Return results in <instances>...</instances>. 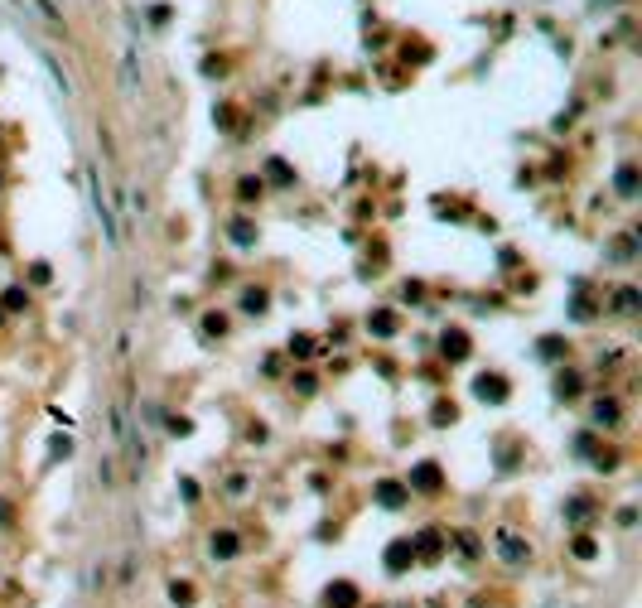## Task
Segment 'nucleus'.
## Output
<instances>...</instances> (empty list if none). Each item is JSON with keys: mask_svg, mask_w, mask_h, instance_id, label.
<instances>
[{"mask_svg": "<svg viewBox=\"0 0 642 608\" xmlns=\"http://www.w3.org/2000/svg\"><path fill=\"white\" fill-rule=\"evenodd\" d=\"M498 555L512 560V565H522V560H527V546H522L517 536H498Z\"/></svg>", "mask_w": 642, "mask_h": 608, "instance_id": "1", "label": "nucleus"}, {"mask_svg": "<svg viewBox=\"0 0 642 608\" xmlns=\"http://www.w3.org/2000/svg\"><path fill=\"white\" fill-rule=\"evenodd\" d=\"M353 604H357V589L353 584H333L328 589V608H353Z\"/></svg>", "mask_w": 642, "mask_h": 608, "instance_id": "2", "label": "nucleus"}, {"mask_svg": "<svg viewBox=\"0 0 642 608\" xmlns=\"http://www.w3.org/2000/svg\"><path fill=\"white\" fill-rule=\"evenodd\" d=\"M213 555H217V560L237 555V536H232V531H217V536H213Z\"/></svg>", "mask_w": 642, "mask_h": 608, "instance_id": "3", "label": "nucleus"}, {"mask_svg": "<svg viewBox=\"0 0 642 608\" xmlns=\"http://www.w3.org/2000/svg\"><path fill=\"white\" fill-rule=\"evenodd\" d=\"M406 560H411V546H391V555H387V565H391V570H401Z\"/></svg>", "mask_w": 642, "mask_h": 608, "instance_id": "4", "label": "nucleus"}, {"mask_svg": "<svg viewBox=\"0 0 642 608\" xmlns=\"http://www.w3.org/2000/svg\"><path fill=\"white\" fill-rule=\"evenodd\" d=\"M421 555H439V536H434V531L421 536Z\"/></svg>", "mask_w": 642, "mask_h": 608, "instance_id": "5", "label": "nucleus"}, {"mask_svg": "<svg viewBox=\"0 0 642 608\" xmlns=\"http://www.w3.org/2000/svg\"><path fill=\"white\" fill-rule=\"evenodd\" d=\"M169 599H174V604H194V589H189V584H174Z\"/></svg>", "mask_w": 642, "mask_h": 608, "instance_id": "6", "label": "nucleus"}, {"mask_svg": "<svg viewBox=\"0 0 642 608\" xmlns=\"http://www.w3.org/2000/svg\"><path fill=\"white\" fill-rule=\"evenodd\" d=\"M633 304H638V295H633V290H623V295H618V309H623V314H633Z\"/></svg>", "mask_w": 642, "mask_h": 608, "instance_id": "7", "label": "nucleus"}]
</instances>
